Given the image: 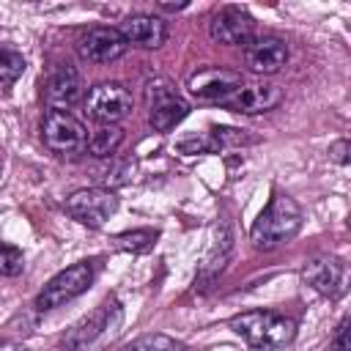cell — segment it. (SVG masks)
Masks as SVG:
<instances>
[{
    "instance_id": "9a60e30c",
    "label": "cell",
    "mask_w": 351,
    "mask_h": 351,
    "mask_svg": "<svg viewBox=\"0 0 351 351\" xmlns=\"http://www.w3.org/2000/svg\"><path fill=\"white\" fill-rule=\"evenodd\" d=\"M118 33L123 36L126 44L132 47H140V49H156L165 44L167 38V22L156 14H129Z\"/></svg>"
},
{
    "instance_id": "7a4b0ae2",
    "label": "cell",
    "mask_w": 351,
    "mask_h": 351,
    "mask_svg": "<svg viewBox=\"0 0 351 351\" xmlns=\"http://www.w3.org/2000/svg\"><path fill=\"white\" fill-rule=\"evenodd\" d=\"M228 326L252 348L261 351H277L293 343L296 337V321L271 310H247L228 321Z\"/></svg>"
},
{
    "instance_id": "3957f363",
    "label": "cell",
    "mask_w": 351,
    "mask_h": 351,
    "mask_svg": "<svg viewBox=\"0 0 351 351\" xmlns=\"http://www.w3.org/2000/svg\"><path fill=\"white\" fill-rule=\"evenodd\" d=\"M93 277H96V269L93 263L88 261H80L63 271H58L52 280H47V285L38 291L36 296V310L38 313H47V310H55V307H63L66 302L77 299L80 293H85L90 285H93Z\"/></svg>"
},
{
    "instance_id": "ac0fdd59",
    "label": "cell",
    "mask_w": 351,
    "mask_h": 351,
    "mask_svg": "<svg viewBox=\"0 0 351 351\" xmlns=\"http://www.w3.org/2000/svg\"><path fill=\"white\" fill-rule=\"evenodd\" d=\"M121 351H186V346L170 335H162V332H148V335H140L134 340H129Z\"/></svg>"
},
{
    "instance_id": "ba28073f",
    "label": "cell",
    "mask_w": 351,
    "mask_h": 351,
    "mask_svg": "<svg viewBox=\"0 0 351 351\" xmlns=\"http://www.w3.org/2000/svg\"><path fill=\"white\" fill-rule=\"evenodd\" d=\"M118 302L115 299H107L104 304H99L96 310H90L88 315H82L74 326H69L66 329V335H63V340H60V346H63V351H85L88 346H93L110 326H112V321L118 318Z\"/></svg>"
},
{
    "instance_id": "44dd1931",
    "label": "cell",
    "mask_w": 351,
    "mask_h": 351,
    "mask_svg": "<svg viewBox=\"0 0 351 351\" xmlns=\"http://www.w3.org/2000/svg\"><path fill=\"white\" fill-rule=\"evenodd\" d=\"M25 69H27V63H25L22 52L0 47V85H14L25 74Z\"/></svg>"
},
{
    "instance_id": "30bf717a",
    "label": "cell",
    "mask_w": 351,
    "mask_h": 351,
    "mask_svg": "<svg viewBox=\"0 0 351 351\" xmlns=\"http://www.w3.org/2000/svg\"><path fill=\"white\" fill-rule=\"evenodd\" d=\"M282 101V90L274 82H250V85H239L233 93H228L219 104L233 110V112H244V115H258V112H269Z\"/></svg>"
},
{
    "instance_id": "ffe728a7",
    "label": "cell",
    "mask_w": 351,
    "mask_h": 351,
    "mask_svg": "<svg viewBox=\"0 0 351 351\" xmlns=\"http://www.w3.org/2000/svg\"><path fill=\"white\" fill-rule=\"evenodd\" d=\"M159 233L151 228H140V230H126L121 236H115V247L126 250V252H148L156 244Z\"/></svg>"
},
{
    "instance_id": "d4e9b609",
    "label": "cell",
    "mask_w": 351,
    "mask_h": 351,
    "mask_svg": "<svg viewBox=\"0 0 351 351\" xmlns=\"http://www.w3.org/2000/svg\"><path fill=\"white\" fill-rule=\"evenodd\" d=\"M329 159L337 165H348V140H337L329 148Z\"/></svg>"
},
{
    "instance_id": "6da1fadb",
    "label": "cell",
    "mask_w": 351,
    "mask_h": 351,
    "mask_svg": "<svg viewBox=\"0 0 351 351\" xmlns=\"http://www.w3.org/2000/svg\"><path fill=\"white\" fill-rule=\"evenodd\" d=\"M302 228V208L299 203L274 189L269 203L263 206V211L255 217L252 228H250V241L258 247V250H274L285 241H291Z\"/></svg>"
},
{
    "instance_id": "e0dca14e",
    "label": "cell",
    "mask_w": 351,
    "mask_h": 351,
    "mask_svg": "<svg viewBox=\"0 0 351 351\" xmlns=\"http://www.w3.org/2000/svg\"><path fill=\"white\" fill-rule=\"evenodd\" d=\"M121 143H123V129L121 126H99L88 137V151L96 159H107L121 148Z\"/></svg>"
},
{
    "instance_id": "4fadbf2b",
    "label": "cell",
    "mask_w": 351,
    "mask_h": 351,
    "mask_svg": "<svg viewBox=\"0 0 351 351\" xmlns=\"http://www.w3.org/2000/svg\"><path fill=\"white\" fill-rule=\"evenodd\" d=\"M244 63L255 74H277L288 63V44L277 36H255L244 47Z\"/></svg>"
},
{
    "instance_id": "7c38bea8",
    "label": "cell",
    "mask_w": 351,
    "mask_h": 351,
    "mask_svg": "<svg viewBox=\"0 0 351 351\" xmlns=\"http://www.w3.org/2000/svg\"><path fill=\"white\" fill-rule=\"evenodd\" d=\"M129 49V44L123 41V36L118 33V27H90L82 38H80V55L90 63H115L118 58H123Z\"/></svg>"
},
{
    "instance_id": "603a6c76",
    "label": "cell",
    "mask_w": 351,
    "mask_h": 351,
    "mask_svg": "<svg viewBox=\"0 0 351 351\" xmlns=\"http://www.w3.org/2000/svg\"><path fill=\"white\" fill-rule=\"evenodd\" d=\"M132 170H134V162L132 159H123V162H118L112 170H107V176H104V181L110 184V186H118V184H126L129 181V176H132ZM107 186V189H110Z\"/></svg>"
},
{
    "instance_id": "5b68a950",
    "label": "cell",
    "mask_w": 351,
    "mask_h": 351,
    "mask_svg": "<svg viewBox=\"0 0 351 351\" xmlns=\"http://www.w3.org/2000/svg\"><path fill=\"white\" fill-rule=\"evenodd\" d=\"M145 107H148V123L162 134L173 132L189 115V101L181 99L167 80H151L145 85Z\"/></svg>"
},
{
    "instance_id": "cb8c5ba5",
    "label": "cell",
    "mask_w": 351,
    "mask_h": 351,
    "mask_svg": "<svg viewBox=\"0 0 351 351\" xmlns=\"http://www.w3.org/2000/svg\"><path fill=\"white\" fill-rule=\"evenodd\" d=\"M326 351H351V343H348V318H343L337 324V332L332 337V346Z\"/></svg>"
},
{
    "instance_id": "5bb4252c",
    "label": "cell",
    "mask_w": 351,
    "mask_h": 351,
    "mask_svg": "<svg viewBox=\"0 0 351 351\" xmlns=\"http://www.w3.org/2000/svg\"><path fill=\"white\" fill-rule=\"evenodd\" d=\"M302 280L321 296L337 299L346 291V263L340 258H315L304 266Z\"/></svg>"
},
{
    "instance_id": "277c9868",
    "label": "cell",
    "mask_w": 351,
    "mask_h": 351,
    "mask_svg": "<svg viewBox=\"0 0 351 351\" xmlns=\"http://www.w3.org/2000/svg\"><path fill=\"white\" fill-rule=\"evenodd\" d=\"M41 140L58 156H77L88 148V129L69 110H49L41 121Z\"/></svg>"
},
{
    "instance_id": "9c48e42d",
    "label": "cell",
    "mask_w": 351,
    "mask_h": 351,
    "mask_svg": "<svg viewBox=\"0 0 351 351\" xmlns=\"http://www.w3.org/2000/svg\"><path fill=\"white\" fill-rule=\"evenodd\" d=\"M208 36L225 47H247L255 38V19L241 5H222L208 22Z\"/></svg>"
},
{
    "instance_id": "2e32d148",
    "label": "cell",
    "mask_w": 351,
    "mask_h": 351,
    "mask_svg": "<svg viewBox=\"0 0 351 351\" xmlns=\"http://www.w3.org/2000/svg\"><path fill=\"white\" fill-rule=\"evenodd\" d=\"M44 93H47V104L52 110L71 107L82 96V77H80V71L74 66H69V63L66 66H58L52 71V77L47 80V90Z\"/></svg>"
},
{
    "instance_id": "8fae6325",
    "label": "cell",
    "mask_w": 351,
    "mask_h": 351,
    "mask_svg": "<svg viewBox=\"0 0 351 351\" xmlns=\"http://www.w3.org/2000/svg\"><path fill=\"white\" fill-rule=\"evenodd\" d=\"M239 85H241V74L233 71V69H225V66H203L186 82V88H189V93L195 99H200V101H217V104L228 93H233Z\"/></svg>"
},
{
    "instance_id": "7402d4cb",
    "label": "cell",
    "mask_w": 351,
    "mask_h": 351,
    "mask_svg": "<svg viewBox=\"0 0 351 351\" xmlns=\"http://www.w3.org/2000/svg\"><path fill=\"white\" fill-rule=\"evenodd\" d=\"M25 269V255L19 247L0 241V277H16Z\"/></svg>"
},
{
    "instance_id": "52a82bcc",
    "label": "cell",
    "mask_w": 351,
    "mask_h": 351,
    "mask_svg": "<svg viewBox=\"0 0 351 351\" xmlns=\"http://www.w3.org/2000/svg\"><path fill=\"white\" fill-rule=\"evenodd\" d=\"M132 110V93L121 82H99L85 96V115L101 126H118Z\"/></svg>"
},
{
    "instance_id": "8992f818",
    "label": "cell",
    "mask_w": 351,
    "mask_h": 351,
    "mask_svg": "<svg viewBox=\"0 0 351 351\" xmlns=\"http://www.w3.org/2000/svg\"><path fill=\"white\" fill-rule=\"evenodd\" d=\"M63 211L88 228H101L115 211H118V195L107 186H88L77 189L66 197Z\"/></svg>"
},
{
    "instance_id": "484cf974",
    "label": "cell",
    "mask_w": 351,
    "mask_h": 351,
    "mask_svg": "<svg viewBox=\"0 0 351 351\" xmlns=\"http://www.w3.org/2000/svg\"><path fill=\"white\" fill-rule=\"evenodd\" d=\"M159 8H165V11H181V8H186V3H159Z\"/></svg>"
},
{
    "instance_id": "d6986e66",
    "label": "cell",
    "mask_w": 351,
    "mask_h": 351,
    "mask_svg": "<svg viewBox=\"0 0 351 351\" xmlns=\"http://www.w3.org/2000/svg\"><path fill=\"white\" fill-rule=\"evenodd\" d=\"M211 140V151H222V148H239V145H252L255 137H250L244 129H233V126H211V132H206Z\"/></svg>"
}]
</instances>
